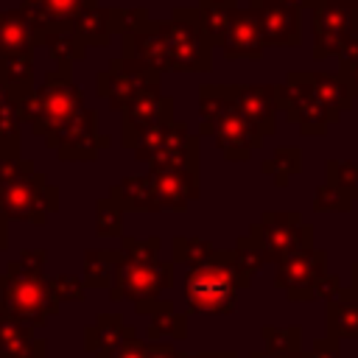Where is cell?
Returning a JSON list of instances; mask_svg holds the SVG:
<instances>
[{
    "instance_id": "obj_7",
    "label": "cell",
    "mask_w": 358,
    "mask_h": 358,
    "mask_svg": "<svg viewBox=\"0 0 358 358\" xmlns=\"http://www.w3.org/2000/svg\"><path fill=\"white\" fill-rule=\"evenodd\" d=\"M249 238L263 249L266 260L282 263L288 255L310 246V227L302 224V215L294 213H263L260 224L252 227Z\"/></svg>"
},
{
    "instance_id": "obj_26",
    "label": "cell",
    "mask_w": 358,
    "mask_h": 358,
    "mask_svg": "<svg viewBox=\"0 0 358 358\" xmlns=\"http://www.w3.org/2000/svg\"><path fill=\"white\" fill-rule=\"evenodd\" d=\"M327 336L358 338V288L338 291V296L327 302Z\"/></svg>"
},
{
    "instance_id": "obj_11",
    "label": "cell",
    "mask_w": 358,
    "mask_h": 358,
    "mask_svg": "<svg viewBox=\"0 0 358 358\" xmlns=\"http://www.w3.org/2000/svg\"><path fill=\"white\" fill-rule=\"evenodd\" d=\"M199 134H213L215 145L224 151L227 159H249V154L263 145V137L241 115V109L235 106V98L232 95H229V101L210 120H204L199 126Z\"/></svg>"
},
{
    "instance_id": "obj_43",
    "label": "cell",
    "mask_w": 358,
    "mask_h": 358,
    "mask_svg": "<svg viewBox=\"0 0 358 358\" xmlns=\"http://www.w3.org/2000/svg\"><path fill=\"white\" fill-rule=\"evenodd\" d=\"M299 358H338V338H322L313 344V350L302 352Z\"/></svg>"
},
{
    "instance_id": "obj_53",
    "label": "cell",
    "mask_w": 358,
    "mask_h": 358,
    "mask_svg": "<svg viewBox=\"0 0 358 358\" xmlns=\"http://www.w3.org/2000/svg\"><path fill=\"white\" fill-rule=\"evenodd\" d=\"M0 358H8V355H0Z\"/></svg>"
},
{
    "instance_id": "obj_27",
    "label": "cell",
    "mask_w": 358,
    "mask_h": 358,
    "mask_svg": "<svg viewBox=\"0 0 358 358\" xmlns=\"http://www.w3.org/2000/svg\"><path fill=\"white\" fill-rule=\"evenodd\" d=\"M123 330H126V324L117 313H103V316H98L95 324H90L84 330V350L92 352L95 358H112L115 347L123 338Z\"/></svg>"
},
{
    "instance_id": "obj_49",
    "label": "cell",
    "mask_w": 358,
    "mask_h": 358,
    "mask_svg": "<svg viewBox=\"0 0 358 358\" xmlns=\"http://www.w3.org/2000/svg\"><path fill=\"white\" fill-rule=\"evenodd\" d=\"M282 3H288V6H294L299 11H310V6H313V0H282Z\"/></svg>"
},
{
    "instance_id": "obj_17",
    "label": "cell",
    "mask_w": 358,
    "mask_h": 358,
    "mask_svg": "<svg viewBox=\"0 0 358 358\" xmlns=\"http://www.w3.org/2000/svg\"><path fill=\"white\" fill-rule=\"evenodd\" d=\"M120 42H123V56L126 59H137V62H143L145 67H151L157 73L171 70V56H168L165 36L159 31V20L148 17L140 28L120 34Z\"/></svg>"
},
{
    "instance_id": "obj_20",
    "label": "cell",
    "mask_w": 358,
    "mask_h": 358,
    "mask_svg": "<svg viewBox=\"0 0 358 358\" xmlns=\"http://www.w3.org/2000/svg\"><path fill=\"white\" fill-rule=\"evenodd\" d=\"M190 137H193V134H190L187 123L173 120V115H162L159 120H154L148 129L140 131V137L134 140L131 151H134L137 159L148 162L151 157H157V154H162V151H168V148H176V145H182V143H187Z\"/></svg>"
},
{
    "instance_id": "obj_19",
    "label": "cell",
    "mask_w": 358,
    "mask_h": 358,
    "mask_svg": "<svg viewBox=\"0 0 358 358\" xmlns=\"http://www.w3.org/2000/svg\"><path fill=\"white\" fill-rule=\"evenodd\" d=\"M221 50L227 59H252V62L263 59L266 42H263V34H260V25H257V17L252 14V8H235L229 34H227V42Z\"/></svg>"
},
{
    "instance_id": "obj_9",
    "label": "cell",
    "mask_w": 358,
    "mask_h": 358,
    "mask_svg": "<svg viewBox=\"0 0 358 358\" xmlns=\"http://www.w3.org/2000/svg\"><path fill=\"white\" fill-rule=\"evenodd\" d=\"M159 76L157 70L145 67L143 62L137 59H126V56H117L109 62L106 70H101L95 76V90L101 98L109 101L112 109L123 112V106L143 90L148 87H159Z\"/></svg>"
},
{
    "instance_id": "obj_34",
    "label": "cell",
    "mask_w": 358,
    "mask_h": 358,
    "mask_svg": "<svg viewBox=\"0 0 358 358\" xmlns=\"http://www.w3.org/2000/svg\"><path fill=\"white\" fill-rule=\"evenodd\" d=\"M95 232L101 238H117L123 232V210L112 199H98L95 204Z\"/></svg>"
},
{
    "instance_id": "obj_42",
    "label": "cell",
    "mask_w": 358,
    "mask_h": 358,
    "mask_svg": "<svg viewBox=\"0 0 358 358\" xmlns=\"http://www.w3.org/2000/svg\"><path fill=\"white\" fill-rule=\"evenodd\" d=\"M112 358H145V341H143L131 327H126L120 344H117L115 352H112Z\"/></svg>"
},
{
    "instance_id": "obj_14",
    "label": "cell",
    "mask_w": 358,
    "mask_h": 358,
    "mask_svg": "<svg viewBox=\"0 0 358 358\" xmlns=\"http://www.w3.org/2000/svg\"><path fill=\"white\" fill-rule=\"evenodd\" d=\"M257 17L266 48H296L302 45V11L282 0H249Z\"/></svg>"
},
{
    "instance_id": "obj_33",
    "label": "cell",
    "mask_w": 358,
    "mask_h": 358,
    "mask_svg": "<svg viewBox=\"0 0 358 358\" xmlns=\"http://www.w3.org/2000/svg\"><path fill=\"white\" fill-rule=\"evenodd\" d=\"M263 171L274 179L277 187H285L294 173L302 171V151L296 145H280L271 159L263 162Z\"/></svg>"
},
{
    "instance_id": "obj_13",
    "label": "cell",
    "mask_w": 358,
    "mask_h": 358,
    "mask_svg": "<svg viewBox=\"0 0 358 358\" xmlns=\"http://www.w3.org/2000/svg\"><path fill=\"white\" fill-rule=\"evenodd\" d=\"M48 148L59 154V159H95L98 148L109 145V137L98 134V115L95 109H81L64 126L45 137Z\"/></svg>"
},
{
    "instance_id": "obj_30",
    "label": "cell",
    "mask_w": 358,
    "mask_h": 358,
    "mask_svg": "<svg viewBox=\"0 0 358 358\" xmlns=\"http://www.w3.org/2000/svg\"><path fill=\"white\" fill-rule=\"evenodd\" d=\"M0 78L14 101L34 92V56H0Z\"/></svg>"
},
{
    "instance_id": "obj_35",
    "label": "cell",
    "mask_w": 358,
    "mask_h": 358,
    "mask_svg": "<svg viewBox=\"0 0 358 358\" xmlns=\"http://www.w3.org/2000/svg\"><path fill=\"white\" fill-rule=\"evenodd\" d=\"M215 255L210 241L201 238H173V260L187 263V266H199L204 260H210Z\"/></svg>"
},
{
    "instance_id": "obj_3",
    "label": "cell",
    "mask_w": 358,
    "mask_h": 358,
    "mask_svg": "<svg viewBox=\"0 0 358 358\" xmlns=\"http://www.w3.org/2000/svg\"><path fill=\"white\" fill-rule=\"evenodd\" d=\"M238 291L241 285L232 266V249L215 252L210 260L193 266L185 277V299L193 313H232Z\"/></svg>"
},
{
    "instance_id": "obj_25",
    "label": "cell",
    "mask_w": 358,
    "mask_h": 358,
    "mask_svg": "<svg viewBox=\"0 0 358 358\" xmlns=\"http://www.w3.org/2000/svg\"><path fill=\"white\" fill-rule=\"evenodd\" d=\"M140 313H145L148 322V336L159 338V336H171V338H187V319L185 313H176L173 302L168 299H145L134 305Z\"/></svg>"
},
{
    "instance_id": "obj_45",
    "label": "cell",
    "mask_w": 358,
    "mask_h": 358,
    "mask_svg": "<svg viewBox=\"0 0 358 358\" xmlns=\"http://www.w3.org/2000/svg\"><path fill=\"white\" fill-rule=\"evenodd\" d=\"M358 64V36L350 39L338 53V67H355Z\"/></svg>"
},
{
    "instance_id": "obj_1",
    "label": "cell",
    "mask_w": 358,
    "mask_h": 358,
    "mask_svg": "<svg viewBox=\"0 0 358 358\" xmlns=\"http://www.w3.org/2000/svg\"><path fill=\"white\" fill-rule=\"evenodd\" d=\"M17 109L22 123H28L34 134L42 137H48L70 117H76L84 109V92L81 87L73 84L70 64H56V70H48L45 81L31 95L17 101Z\"/></svg>"
},
{
    "instance_id": "obj_16",
    "label": "cell",
    "mask_w": 358,
    "mask_h": 358,
    "mask_svg": "<svg viewBox=\"0 0 358 358\" xmlns=\"http://www.w3.org/2000/svg\"><path fill=\"white\" fill-rule=\"evenodd\" d=\"M145 176H148L154 213L157 210H185L199 196L196 171H151Z\"/></svg>"
},
{
    "instance_id": "obj_31",
    "label": "cell",
    "mask_w": 358,
    "mask_h": 358,
    "mask_svg": "<svg viewBox=\"0 0 358 358\" xmlns=\"http://www.w3.org/2000/svg\"><path fill=\"white\" fill-rule=\"evenodd\" d=\"M235 8H238V6L199 3V8H196V14H199V25H201V31H204V36L210 39V45H213V48H224Z\"/></svg>"
},
{
    "instance_id": "obj_18",
    "label": "cell",
    "mask_w": 358,
    "mask_h": 358,
    "mask_svg": "<svg viewBox=\"0 0 358 358\" xmlns=\"http://www.w3.org/2000/svg\"><path fill=\"white\" fill-rule=\"evenodd\" d=\"M162 115H173V98L159 95V87H148L137 92L123 106V145L131 148L143 129H148Z\"/></svg>"
},
{
    "instance_id": "obj_4",
    "label": "cell",
    "mask_w": 358,
    "mask_h": 358,
    "mask_svg": "<svg viewBox=\"0 0 358 358\" xmlns=\"http://www.w3.org/2000/svg\"><path fill=\"white\" fill-rule=\"evenodd\" d=\"M159 31L168 45L173 73H210L213 70V45L199 25L196 8L176 6L171 20H159Z\"/></svg>"
},
{
    "instance_id": "obj_51",
    "label": "cell",
    "mask_w": 358,
    "mask_h": 358,
    "mask_svg": "<svg viewBox=\"0 0 358 358\" xmlns=\"http://www.w3.org/2000/svg\"><path fill=\"white\" fill-rule=\"evenodd\" d=\"M352 288H358V263L352 266Z\"/></svg>"
},
{
    "instance_id": "obj_36",
    "label": "cell",
    "mask_w": 358,
    "mask_h": 358,
    "mask_svg": "<svg viewBox=\"0 0 358 358\" xmlns=\"http://www.w3.org/2000/svg\"><path fill=\"white\" fill-rule=\"evenodd\" d=\"M263 341L271 352H299L302 327H263Z\"/></svg>"
},
{
    "instance_id": "obj_24",
    "label": "cell",
    "mask_w": 358,
    "mask_h": 358,
    "mask_svg": "<svg viewBox=\"0 0 358 358\" xmlns=\"http://www.w3.org/2000/svg\"><path fill=\"white\" fill-rule=\"evenodd\" d=\"M294 76L299 81H305L336 117H341V112L350 109L352 101H355V95L350 92L347 81L338 73H305V70H294Z\"/></svg>"
},
{
    "instance_id": "obj_10",
    "label": "cell",
    "mask_w": 358,
    "mask_h": 358,
    "mask_svg": "<svg viewBox=\"0 0 358 358\" xmlns=\"http://www.w3.org/2000/svg\"><path fill=\"white\" fill-rule=\"evenodd\" d=\"M277 103H280V109H285L288 120L296 123L299 131L308 134V137L324 134L327 126L338 120V117L322 103V98H319L305 81H299L294 73L285 76V84H277Z\"/></svg>"
},
{
    "instance_id": "obj_2",
    "label": "cell",
    "mask_w": 358,
    "mask_h": 358,
    "mask_svg": "<svg viewBox=\"0 0 358 358\" xmlns=\"http://www.w3.org/2000/svg\"><path fill=\"white\" fill-rule=\"evenodd\" d=\"M59 305L62 302L56 299L45 271H31L20 260H11L0 274V313L17 319L28 330L42 327L53 313H59Z\"/></svg>"
},
{
    "instance_id": "obj_21",
    "label": "cell",
    "mask_w": 358,
    "mask_h": 358,
    "mask_svg": "<svg viewBox=\"0 0 358 358\" xmlns=\"http://www.w3.org/2000/svg\"><path fill=\"white\" fill-rule=\"evenodd\" d=\"M87 0H22L20 8L34 28V39L50 28L73 25Z\"/></svg>"
},
{
    "instance_id": "obj_40",
    "label": "cell",
    "mask_w": 358,
    "mask_h": 358,
    "mask_svg": "<svg viewBox=\"0 0 358 358\" xmlns=\"http://www.w3.org/2000/svg\"><path fill=\"white\" fill-rule=\"evenodd\" d=\"M28 173H34V162H28L22 157H0V187L11 185Z\"/></svg>"
},
{
    "instance_id": "obj_41",
    "label": "cell",
    "mask_w": 358,
    "mask_h": 358,
    "mask_svg": "<svg viewBox=\"0 0 358 358\" xmlns=\"http://www.w3.org/2000/svg\"><path fill=\"white\" fill-rule=\"evenodd\" d=\"M350 196L347 193H341V190H336L333 185H322L319 190H316V210H350Z\"/></svg>"
},
{
    "instance_id": "obj_32",
    "label": "cell",
    "mask_w": 358,
    "mask_h": 358,
    "mask_svg": "<svg viewBox=\"0 0 358 358\" xmlns=\"http://www.w3.org/2000/svg\"><path fill=\"white\" fill-rule=\"evenodd\" d=\"M148 165L151 171H196L199 168V137L193 134L187 143L151 157Z\"/></svg>"
},
{
    "instance_id": "obj_38",
    "label": "cell",
    "mask_w": 358,
    "mask_h": 358,
    "mask_svg": "<svg viewBox=\"0 0 358 358\" xmlns=\"http://www.w3.org/2000/svg\"><path fill=\"white\" fill-rule=\"evenodd\" d=\"M159 238H145V241H134V238H123V257L126 260H137V263H148V260H157L159 255Z\"/></svg>"
},
{
    "instance_id": "obj_22",
    "label": "cell",
    "mask_w": 358,
    "mask_h": 358,
    "mask_svg": "<svg viewBox=\"0 0 358 358\" xmlns=\"http://www.w3.org/2000/svg\"><path fill=\"white\" fill-rule=\"evenodd\" d=\"M115 8H101L98 0H87L81 14L73 20V31L84 48H106L115 34Z\"/></svg>"
},
{
    "instance_id": "obj_23",
    "label": "cell",
    "mask_w": 358,
    "mask_h": 358,
    "mask_svg": "<svg viewBox=\"0 0 358 358\" xmlns=\"http://www.w3.org/2000/svg\"><path fill=\"white\" fill-rule=\"evenodd\" d=\"M34 28L22 8L0 11V56H34Z\"/></svg>"
},
{
    "instance_id": "obj_50",
    "label": "cell",
    "mask_w": 358,
    "mask_h": 358,
    "mask_svg": "<svg viewBox=\"0 0 358 358\" xmlns=\"http://www.w3.org/2000/svg\"><path fill=\"white\" fill-rule=\"evenodd\" d=\"M199 3H221V6H238V0H199Z\"/></svg>"
},
{
    "instance_id": "obj_46",
    "label": "cell",
    "mask_w": 358,
    "mask_h": 358,
    "mask_svg": "<svg viewBox=\"0 0 358 358\" xmlns=\"http://www.w3.org/2000/svg\"><path fill=\"white\" fill-rule=\"evenodd\" d=\"M302 352H271V350H257L249 358H299Z\"/></svg>"
},
{
    "instance_id": "obj_6",
    "label": "cell",
    "mask_w": 358,
    "mask_h": 358,
    "mask_svg": "<svg viewBox=\"0 0 358 358\" xmlns=\"http://www.w3.org/2000/svg\"><path fill=\"white\" fill-rule=\"evenodd\" d=\"M313 59L338 56L341 48L358 36V6L341 0H313Z\"/></svg>"
},
{
    "instance_id": "obj_8",
    "label": "cell",
    "mask_w": 358,
    "mask_h": 358,
    "mask_svg": "<svg viewBox=\"0 0 358 358\" xmlns=\"http://www.w3.org/2000/svg\"><path fill=\"white\" fill-rule=\"evenodd\" d=\"M173 285V266L171 263H159V260H148V263H137V260H120L115 280L109 285V296L117 299H131L145 302V299H157L162 291H168Z\"/></svg>"
},
{
    "instance_id": "obj_15",
    "label": "cell",
    "mask_w": 358,
    "mask_h": 358,
    "mask_svg": "<svg viewBox=\"0 0 358 358\" xmlns=\"http://www.w3.org/2000/svg\"><path fill=\"white\" fill-rule=\"evenodd\" d=\"M232 98L241 115L257 129L260 137L277 129V84H232Z\"/></svg>"
},
{
    "instance_id": "obj_52",
    "label": "cell",
    "mask_w": 358,
    "mask_h": 358,
    "mask_svg": "<svg viewBox=\"0 0 358 358\" xmlns=\"http://www.w3.org/2000/svg\"><path fill=\"white\" fill-rule=\"evenodd\" d=\"M341 3H350V6H358V0H341Z\"/></svg>"
},
{
    "instance_id": "obj_47",
    "label": "cell",
    "mask_w": 358,
    "mask_h": 358,
    "mask_svg": "<svg viewBox=\"0 0 358 358\" xmlns=\"http://www.w3.org/2000/svg\"><path fill=\"white\" fill-rule=\"evenodd\" d=\"M8 246V218L0 213V249Z\"/></svg>"
},
{
    "instance_id": "obj_37",
    "label": "cell",
    "mask_w": 358,
    "mask_h": 358,
    "mask_svg": "<svg viewBox=\"0 0 358 358\" xmlns=\"http://www.w3.org/2000/svg\"><path fill=\"white\" fill-rule=\"evenodd\" d=\"M327 185L347 193L350 199L358 196V162H327Z\"/></svg>"
},
{
    "instance_id": "obj_5",
    "label": "cell",
    "mask_w": 358,
    "mask_h": 358,
    "mask_svg": "<svg viewBox=\"0 0 358 358\" xmlns=\"http://www.w3.org/2000/svg\"><path fill=\"white\" fill-rule=\"evenodd\" d=\"M59 210V190L48 185V176L34 171L11 185L0 187V213L11 221L45 224L50 213Z\"/></svg>"
},
{
    "instance_id": "obj_29",
    "label": "cell",
    "mask_w": 358,
    "mask_h": 358,
    "mask_svg": "<svg viewBox=\"0 0 358 358\" xmlns=\"http://www.w3.org/2000/svg\"><path fill=\"white\" fill-rule=\"evenodd\" d=\"M123 260L120 249H90L84 252V285L87 288H109Z\"/></svg>"
},
{
    "instance_id": "obj_39",
    "label": "cell",
    "mask_w": 358,
    "mask_h": 358,
    "mask_svg": "<svg viewBox=\"0 0 358 358\" xmlns=\"http://www.w3.org/2000/svg\"><path fill=\"white\" fill-rule=\"evenodd\" d=\"M50 285H53V294L59 302H81L84 299V280L73 277V274H56L50 277Z\"/></svg>"
},
{
    "instance_id": "obj_48",
    "label": "cell",
    "mask_w": 358,
    "mask_h": 358,
    "mask_svg": "<svg viewBox=\"0 0 358 358\" xmlns=\"http://www.w3.org/2000/svg\"><path fill=\"white\" fill-rule=\"evenodd\" d=\"M179 358H238L235 352H199V355H179Z\"/></svg>"
},
{
    "instance_id": "obj_12",
    "label": "cell",
    "mask_w": 358,
    "mask_h": 358,
    "mask_svg": "<svg viewBox=\"0 0 358 358\" xmlns=\"http://www.w3.org/2000/svg\"><path fill=\"white\" fill-rule=\"evenodd\" d=\"M327 274V255L313 246H302L299 252L288 255L282 263H277L274 285L288 294V299L305 302L316 299V285Z\"/></svg>"
},
{
    "instance_id": "obj_44",
    "label": "cell",
    "mask_w": 358,
    "mask_h": 358,
    "mask_svg": "<svg viewBox=\"0 0 358 358\" xmlns=\"http://www.w3.org/2000/svg\"><path fill=\"white\" fill-rule=\"evenodd\" d=\"M145 358H179V352L173 344L151 341V344H145Z\"/></svg>"
},
{
    "instance_id": "obj_28",
    "label": "cell",
    "mask_w": 358,
    "mask_h": 358,
    "mask_svg": "<svg viewBox=\"0 0 358 358\" xmlns=\"http://www.w3.org/2000/svg\"><path fill=\"white\" fill-rule=\"evenodd\" d=\"M34 42L42 45V48L50 53V59H53L56 64H73V62L84 59V53H87V48H84L81 39L76 36L73 25L50 28V31H45V34H39Z\"/></svg>"
}]
</instances>
